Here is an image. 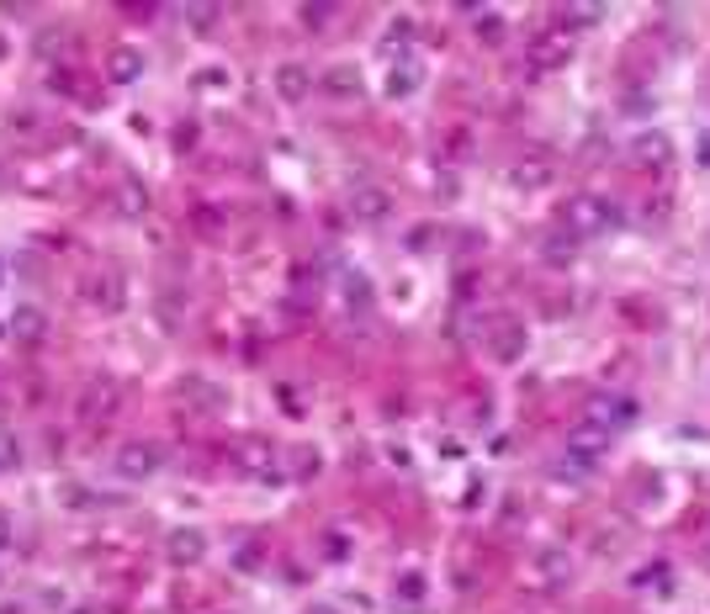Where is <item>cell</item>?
I'll use <instances>...</instances> for the list:
<instances>
[{"label": "cell", "instance_id": "obj_1", "mask_svg": "<svg viewBox=\"0 0 710 614\" xmlns=\"http://www.w3.org/2000/svg\"><path fill=\"white\" fill-rule=\"evenodd\" d=\"M562 223H567V239H599V233H610V228L620 223V213H615V202H610V196L578 191V196H567Z\"/></svg>", "mask_w": 710, "mask_h": 614}, {"label": "cell", "instance_id": "obj_2", "mask_svg": "<svg viewBox=\"0 0 710 614\" xmlns=\"http://www.w3.org/2000/svg\"><path fill=\"white\" fill-rule=\"evenodd\" d=\"M584 419L615 434V430H631V424L642 419V402L625 398V392H594V398L584 402Z\"/></svg>", "mask_w": 710, "mask_h": 614}, {"label": "cell", "instance_id": "obj_3", "mask_svg": "<svg viewBox=\"0 0 710 614\" xmlns=\"http://www.w3.org/2000/svg\"><path fill=\"white\" fill-rule=\"evenodd\" d=\"M525 59H530V69H541V74H552V69H567V59H573V37H567V27L535 32V37L525 43Z\"/></svg>", "mask_w": 710, "mask_h": 614}, {"label": "cell", "instance_id": "obj_4", "mask_svg": "<svg viewBox=\"0 0 710 614\" xmlns=\"http://www.w3.org/2000/svg\"><path fill=\"white\" fill-rule=\"evenodd\" d=\"M234 460H239V471H249V477H260L265 488H281V482H286V466H281V451H276V445H265V440H245V445L234 451Z\"/></svg>", "mask_w": 710, "mask_h": 614}, {"label": "cell", "instance_id": "obj_5", "mask_svg": "<svg viewBox=\"0 0 710 614\" xmlns=\"http://www.w3.org/2000/svg\"><path fill=\"white\" fill-rule=\"evenodd\" d=\"M112 466H117L123 482H144V477H155L159 466H165V451H159L155 440H127L123 451L112 456Z\"/></svg>", "mask_w": 710, "mask_h": 614}, {"label": "cell", "instance_id": "obj_6", "mask_svg": "<svg viewBox=\"0 0 710 614\" xmlns=\"http://www.w3.org/2000/svg\"><path fill=\"white\" fill-rule=\"evenodd\" d=\"M562 451H567V460H578V466H594V460L610 451V430H599V424L584 419V424L567 430V445H562Z\"/></svg>", "mask_w": 710, "mask_h": 614}, {"label": "cell", "instance_id": "obj_7", "mask_svg": "<svg viewBox=\"0 0 710 614\" xmlns=\"http://www.w3.org/2000/svg\"><path fill=\"white\" fill-rule=\"evenodd\" d=\"M525 323H515V318H498L494 329H488V350H494V361H504V366H515L520 355H525Z\"/></svg>", "mask_w": 710, "mask_h": 614}, {"label": "cell", "instance_id": "obj_8", "mask_svg": "<svg viewBox=\"0 0 710 614\" xmlns=\"http://www.w3.org/2000/svg\"><path fill=\"white\" fill-rule=\"evenodd\" d=\"M165 556H170V567H196V561L207 556V535H202V530H175V535L165 540Z\"/></svg>", "mask_w": 710, "mask_h": 614}, {"label": "cell", "instance_id": "obj_9", "mask_svg": "<svg viewBox=\"0 0 710 614\" xmlns=\"http://www.w3.org/2000/svg\"><path fill=\"white\" fill-rule=\"evenodd\" d=\"M350 213L361 217V223H382V217L393 213V196L382 185H355L350 191Z\"/></svg>", "mask_w": 710, "mask_h": 614}, {"label": "cell", "instance_id": "obj_10", "mask_svg": "<svg viewBox=\"0 0 710 614\" xmlns=\"http://www.w3.org/2000/svg\"><path fill=\"white\" fill-rule=\"evenodd\" d=\"M106 74H112V85H133V80L144 74V48H133V43L112 48V59H106Z\"/></svg>", "mask_w": 710, "mask_h": 614}, {"label": "cell", "instance_id": "obj_11", "mask_svg": "<svg viewBox=\"0 0 710 614\" xmlns=\"http://www.w3.org/2000/svg\"><path fill=\"white\" fill-rule=\"evenodd\" d=\"M276 91H281V101H303V95L313 91V69H308V64H281V69H276Z\"/></svg>", "mask_w": 710, "mask_h": 614}, {"label": "cell", "instance_id": "obj_12", "mask_svg": "<svg viewBox=\"0 0 710 614\" xmlns=\"http://www.w3.org/2000/svg\"><path fill=\"white\" fill-rule=\"evenodd\" d=\"M48 334V318H43V307H16L11 312V339H22V344H37V339Z\"/></svg>", "mask_w": 710, "mask_h": 614}, {"label": "cell", "instance_id": "obj_13", "mask_svg": "<svg viewBox=\"0 0 710 614\" xmlns=\"http://www.w3.org/2000/svg\"><path fill=\"white\" fill-rule=\"evenodd\" d=\"M631 159H636V164H668V159H674L668 133H642V138L631 144Z\"/></svg>", "mask_w": 710, "mask_h": 614}, {"label": "cell", "instance_id": "obj_14", "mask_svg": "<svg viewBox=\"0 0 710 614\" xmlns=\"http://www.w3.org/2000/svg\"><path fill=\"white\" fill-rule=\"evenodd\" d=\"M281 460H286V477H318V466H324L313 445H286Z\"/></svg>", "mask_w": 710, "mask_h": 614}, {"label": "cell", "instance_id": "obj_15", "mask_svg": "<svg viewBox=\"0 0 710 614\" xmlns=\"http://www.w3.org/2000/svg\"><path fill=\"white\" fill-rule=\"evenodd\" d=\"M414 91H419V64L398 59V64H393V74H387V95H393V101H403V95H414Z\"/></svg>", "mask_w": 710, "mask_h": 614}, {"label": "cell", "instance_id": "obj_16", "mask_svg": "<svg viewBox=\"0 0 710 614\" xmlns=\"http://www.w3.org/2000/svg\"><path fill=\"white\" fill-rule=\"evenodd\" d=\"M668 578H674V567H668V561H652V567H636V572H631V588H636V593H647V588H657V593H668Z\"/></svg>", "mask_w": 710, "mask_h": 614}, {"label": "cell", "instance_id": "obj_17", "mask_svg": "<svg viewBox=\"0 0 710 614\" xmlns=\"http://www.w3.org/2000/svg\"><path fill=\"white\" fill-rule=\"evenodd\" d=\"M112 413H117V387H112V381L91 387V392H85V419H112Z\"/></svg>", "mask_w": 710, "mask_h": 614}, {"label": "cell", "instance_id": "obj_18", "mask_svg": "<svg viewBox=\"0 0 710 614\" xmlns=\"http://www.w3.org/2000/svg\"><path fill=\"white\" fill-rule=\"evenodd\" d=\"M117 213L123 217H144L149 213V191L138 181H123V191H117Z\"/></svg>", "mask_w": 710, "mask_h": 614}, {"label": "cell", "instance_id": "obj_19", "mask_svg": "<svg viewBox=\"0 0 710 614\" xmlns=\"http://www.w3.org/2000/svg\"><path fill=\"white\" fill-rule=\"evenodd\" d=\"M509 181L520 185V191H541V185L552 181V170H546V164H515V170H509Z\"/></svg>", "mask_w": 710, "mask_h": 614}, {"label": "cell", "instance_id": "obj_20", "mask_svg": "<svg viewBox=\"0 0 710 614\" xmlns=\"http://www.w3.org/2000/svg\"><path fill=\"white\" fill-rule=\"evenodd\" d=\"M541 572H546V583H552V588H562L567 578H573V561H567L562 551H541Z\"/></svg>", "mask_w": 710, "mask_h": 614}, {"label": "cell", "instance_id": "obj_21", "mask_svg": "<svg viewBox=\"0 0 710 614\" xmlns=\"http://www.w3.org/2000/svg\"><path fill=\"white\" fill-rule=\"evenodd\" d=\"M393 593H398L403 604H425V572H403Z\"/></svg>", "mask_w": 710, "mask_h": 614}, {"label": "cell", "instance_id": "obj_22", "mask_svg": "<svg viewBox=\"0 0 710 614\" xmlns=\"http://www.w3.org/2000/svg\"><path fill=\"white\" fill-rule=\"evenodd\" d=\"M414 43V22L408 16H398L393 27H387V37H382V54H393V48H408Z\"/></svg>", "mask_w": 710, "mask_h": 614}, {"label": "cell", "instance_id": "obj_23", "mask_svg": "<svg viewBox=\"0 0 710 614\" xmlns=\"http://www.w3.org/2000/svg\"><path fill=\"white\" fill-rule=\"evenodd\" d=\"M345 302L350 307H371V281L355 271V276H345Z\"/></svg>", "mask_w": 710, "mask_h": 614}, {"label": "cell", "instance_id": "obj_24", "mask_svg": "<svg viewBox=\"0 0 710 614\" xmlns=\"http://www.w3.org/2000/svg\"><path fill=\"white\" fill-rule=\"evenodd\" d=\"M329 91H340V95L361 91V74H355L350 64H335V69H329Z\"/></svg>", "mask_w": 710, "mask_h": 614}, {"label": "cell", "instance_id": "obj_25", "mask_svg": "<svg viewBox=\"0 0 710 614\" xmlns=\"http://www.w3.org/2000/svg\"><path fill=\"white\" fill-rule=\"evenodd\" d=\"M562 22H567V27H594V22H605V11H599V5H567Z\"/></svg>", "mask_w": 710, "mask_h": 614}, {"label": "cell", "instance_id": "obj_26", "mask_svg": "<svg viewBox=\"0 0 710 614\" xmlns=\"http://www.w3.org/2000/svg\"><path fill=\"white\" fill-rule=\"evenodd\" d=\"M477 37H483V43H498V37H504V16H498V11H477Z\"/></svg>", "mask_w": 710, "mask_h": 614}, {"label": "cell", "instance_id": "obj_27", "mask_svg": "<svg viewBox=\"0 0 710 614\" xmlns=\"http://www.w3.org/2000/svg\"><path fill=\"white\" fill-rule=\"evenodd\" d=\"M181 16H185V22H191L196 32H213V22H217V5H185Z\"/></svg>", "mask_w": 710, "mask_h": 614}, {"label": "cell", "instance_id": "obj_28", "mask_svg": "<svg viewBox=\"0 0 710 614\" xmlns=\"http://www.w3.org/2000/svg\"><path fill=\"white\" fill-rule=\"evenodd\" d=\"M303 22H308L313 32H324L329 22H335V5H303Z\"/></svg>", "mask_w": 710, "mask_h": 614}, {"label": "cell", "instance_id": "obj_29", "mask_svg": "<svg viewBox=\"0 0 710 614\" xmlns=\"http://www.w3.org/2000/svg\"><path fill=\"white\" fill-rule=\"evenodd\" d=\"M11 540H16V520L0 509V551H11Z\"/></svg>", "mask_w": 710, "mask_h": 614}, {"label": "cell", "instance_id": "obj_30", "mask_svg": "<svg viewBox=\"0 0 710 614\" xmlns=\"http://www.w3.org/2000/svg\"><path fill=\"white\" fill-rule=\"evenodd\" d=\"M625 106H631V117H647V112H657V101H652V95H631V101H625Z\"/></svg>", "mask_w": 710, "mask_h": 614}, {"label": "cell", "instance_id": "obj_31", "mask_svg": "<svg viewBox=\"0 0 710 614\" xmlns=\"http://www.w3.org/2000/svg\"><path fill=\"white\" fill-rule=\"evenodd\" d=\"M345 551H350V546L340 540V530H329V540H324V556H329V561H340Z\"/></svg>", "mask_w": 710, "mask_h": 614}, {"label": "cell", "instance_id": "obj_32", "mask_svg": "<svg viewBox=\"0 0 710 614\" xmlns=\"http://www.w3.org/2000/svg\"><path fill=\"white\" fill-rule=\"evenodd\" d=\"M435 191H440V202H451V196H456V175H451V170H445V175H440V181H435Z\"/></svg>", "mask_w": 710, "mask_h": 614}, {"label": "cell", "instance_id": "obj_33", "mask_svg": "<svg viewBox=\"0 0 710 614\" xmlns=\"http://www.w3.org/2000/svg\"><path fill=\"white\" fill-rule=\"evenodd\" d=\"M700 159H705V164H710V138H700Z\"/></svg>", "mask_w": 710, "mask_h": 614}, {"label": "cell", "instance_id": "obj_34", "mask_svg": "<svg viewBox=\"0 0 710 614\" xmlns=\"http://www.w3.org/2000/svg\"><path fill=\"white\" fill-rule=\"evenodd\" d=\"M308 614H340V609H329V604H313V609Z\"/></svg>", "mask_w": 710, "mask_h": 614}, {"label": "cell", "instance_id": "obj_35", "mask_svg": "<svg viewBox=\"0 0 710 614\" xmlns=\"http://www.w3.org/2000/svg\"><path fill=\"white\" fill-rule=\"evenodd\" d=\"M705 546H710V535H705Z\"/></svg>", "mask_w": 710, "mask_h": 614}]
</instances>
